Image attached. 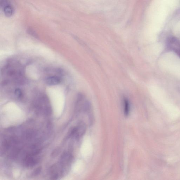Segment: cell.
Instances as JSON below:
<instances>
[{
  "mask_svg": "<svg viewBox=\"0 0 180 180\" xmlns=\"http://www.w3.org/2000/svg\"><path fill=\"white\" fill-rule=\"evenodd\" d=\"M34 156L35 155L31 154L28 155L26 156L24 160V164L26 166H33L37 163V160L34 158Z\"/></svg>",
  "mask_w": 180,
  "mask_h": 180,
  "instance_id": "1",
  "label": "cell"
},
{
  "mask_svg": "<svg viewBox=\"0 0 180 180\" xmlns=\"http://www.w3.org/2000/svg\"><path fill=\"white\" fill-rule=\"evenodd\" d=\"M60 81L61 80L59 77L54 76L47 78L46 80V83L49 86H55L59 84Z\"/></svg>",
  "mask_w": 180,
  "mask_h": 180,
  "instance_id": "2",
  "label": "cell"
},
{
  "mask_svg": "<svg viewBox=\"0 0 180 180\" xmlns=\"http://www.w3.org/2000/svg\"><path fill=\"white\" fill-rule=\"evenodd\" d=\"M4 12L6 16L10 17L12 16L14 13V9L10 5H8L3 8Z\"/></svg>",
  "mask_w": 180,
  "mask_h": 180,
  "instance_id": "3",
  "label": "cell"
},
{
  "mask_svg": "<svg viewBox=\"0 0 180 180\" xmlns=\"http://www.w3.org/2000/svg\"><path fill=\"white\" fill-rule=\"evenodd\" d=\"M124 111L125 115L128 116L130 112V105L128 99L125 98L124 100Z\"/></svg>",
  "mask_w": 180,
  "mask_h": 180,
  "instance_id": "4",
  "label": "cell"
},
{
  "mask_svg": "<svg viewBox=\"0 0 180 180\" xmlns=\"http://www.w3.org/2000/svg\"><path fill=\"white\" fill-rule=\"evenodd\" d=\"M15 94L17 98H20L22 96V93L21 90L19 88L16 89L15 90Z\"/></svg>",
  "mask_w": 180,
  "mask_h": 180,
  "instance_id": "5",
  "label": "cell"
},
{
  "mask_svg": "<svg viewBox=\"0 0 180 180\" xmlns=\"http://www.w3.org/2000/svg\"><path fill=\"white\" fill-rule=\"evenodd\" d=\"M8 5L9 4L7 0H1V6L3 8Z\"/></svg>",
  "mask_w": 180,
  "mask_h": 180,
  "instance_id": "6",
  "label": "cell"
},
{
  "mask_svg": "<svg viewBox=\"0 0 180 180\" xmlns=\"http://www.w3.org/2000/svg\"><path fill=\"white\" fill-rule=\"evenodd\" d=\"M41 171V168H37L35 171L34 172L33 175L34 176H36L40 173Z\"/></svg>",
  "mask_w": 180,
  "mask_h": 180,
  "instance_id": "7",
  "label": "cell"
},
{
  "mask_svg": "<svg viewBox=\"0 0 180 180\" xmlns=\"http://www.w3.org/2000/svg\"><path fill=\"white\" fill-rule=\"evenodd\" d=\"M29 33L30 34H31V35L33 36L36 37H37V36L36 35V34L35 33H34V31H32L31 30H30Z\"/></svg>",
  "mask_w": 180,
  "mask_h": 180,
  "instance_id": "8",
  "label": "cell"
}]
</instances>
